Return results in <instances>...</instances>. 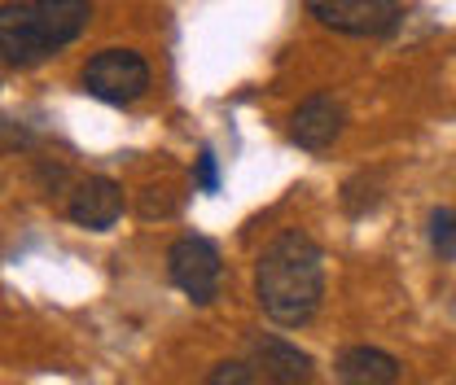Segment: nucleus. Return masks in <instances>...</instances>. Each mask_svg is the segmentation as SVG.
Masks as SVG:
<instances>
[{"label": "nucleus", "instance_id": "nucleus-1", "mask_svg": "<svg viewBox=\"0 0 456 385\" xmlns=\"http://www.w3.org/2000/svg\"><path fill=\"white\" fill-rule=\"evenodd\" d=\"M255 298L273 325L303 329L321 311V298H325L321 245L298 228H285L281 237H273L255 263Z\"/></svg>", "mask_w": 456, "mask_h": 385}, {"label": "nucleus", "instance_id": "nucleus-2", "mask_svg": "<svg viewBox=\"0 0 456 385\" xmlns=\"http://www.w3.org/2000/svg\"><path fill=\"white\" fill-rule=\"evenodd\" d=\"M79 84L106 106H132L150 92V61L132 49H102L79 70Z\"/></svg>", "mask_w": 456, "mask_h": 385}, {"label": "nucleus", "instance_id": "nucleus-3", "mask_svg": "<svg viewBox=\"0 0 456 385\" xmlns=\"http://www.w3.org/2000/svg\"><path fill=\"white\" fill-rule=\"evenodd\" d=\"M167 276L189 302H198V307L216 302V298H220V280H224V263H220L216 241L193 237V232H189V237H180V241H171Z\"/></svg>", "mask_w": 456, "mask_h": 385}, {"label": "nucleus", "instance_id": "nucleus-4", "mask_svg": "<svg viewBox=\"0 0 456 385\" xmlns=\"http://www.w3.org/2000/svg\"><path fill=\"white\" fill-rule=\"evenodd\" d=\"M303 9L338 31V36H360V40H382L403 22L399 0H303Z\"/></svg>", "mask_w": 456, "mask_h": 385}, {"label": "nucleus", "instance_id": "nucleus-5", "mask_svg": "<svg viewBox=\"0 0 456 385\" xmlns=\"http://www.w3.org/2000/svg\"><path fill=\"white\" fill-rule=\"evenodd\" d=\"M53 53L49 36H45V22L36 13V0H4L0 4V57L18 70L27 66H40L45 57Z\"/></svg>", "mask_w": 456, "mask_h": 385}, {"label": "nucleus", "instance_id": "nucleus-6", "mask_svg": "<svg viewBox=\"0 0 456 385\" xmlns=\"http://www.w3.org/2000/svg\"><path fill=\"white\" fill-rule=\"evenodd\" d=\"M342 127H346V110H342L338 97L312 92V97L294 110V118H289V140H294L298 149L321 154V149H330V145L338 140Z\"/></svg>", "mask_w": 456, "mask_h": 385}, {"label": "nucleus", "instance_id": "nucleus-7", "mask_svg": "<svg viewBox=\"0 0 456 385\" xmlns=\"http://www.w3.org/2000/svg\"><path fill=\"white\" fill-rule=\"evenodd\" d=\"M66 215L79 223V228H88V232H106L123 215V188L114 184L110 175H88V180L75 184Z\"/></svg>", "mask_w": 456, "mask_h": 385}, {"label": "nucleus", "instance_id": "nucleus-8", "mask_svg": "<svg viewBox=\"0 0 456 385\" xmlns=\"http://www.w3.org/2000/svg\"><path fill=\"white\" fill-rule=\"evenodd\" d=\"M255 373H264L268 385H312L316 364L285 337H255Z\"/></svg>", "mask_w": 456, "mask_h": 385}, {"label": "nucleus", "instance_id": "nucleus-9", "mask_svg": "<svg viewBox=\"0 0 456 385\" xmlns=\"http://www.w3.org/2000/svg\"><path fill=\"white\" fill-rule=\"evenodd\" d=\"M334 368L342 385H399V359L378 346H346Z\"/></svg>", "mask_w": 456, "mask_h": 385}, {"label": "nucleus", "instance_id": "nucleus-10", "mask_svg": "<svg viewBox=\"0 0 456 385\" xmlns=\"http://www.w3.org/2000/svg\"><path fill=\"white\" fill-rule=\"evenodd\" d=\"M36 13H40L45 36H49V44H53V53H57V49L75 44L88 31L93 4L88 0H36Z\"/></svg>", "mask_w": 456, "mask_h": 385}, {"label": "nucleus", "instance_id": "nucleus-11", "mask_svg": "<svg viewBox=\"0 0 456 385\" xmlns=\"http://www.w3.org/2000/svg\"><path fill=\"white\" fill-rule=\"evenodd\" d=\"M430 245L439 259H456V211H435L430 215Z\"/></svg>", "mask_w": 456, "mask_h": 385}, {"label": "nucleus", "instance_id": "nucleus-12", "mask_svg": "<svg viewBox=\"0 0 456 385\" xmlns=\"http://www.w3.org/2000/svg\"><path fill=\"white\" fill-rule=\"evenodd\" d=\"M175 206H180V202L171 197L167 184H163V188H159V184H150V188L141 193V202H136L141 220H167V215H175Z\"/></svg>", "mask_w": 456, "mask_h": 385}, {"label": "nucleus", "instance_id": "nucleus-13", "mask_svg": "<svg viewBox=\"0 0 456 385\" xmlns=\"http://www.w3.org/2000/svg\"><path fill=\"white\" fill-rule=\"evenodd\" d=\"M202 385H255V368L241 364V359H220Z\"/></svg>", "mask_w": 456, "mask_h": 385}, {"label": "nucleus", "instance_id": "nucleus-14", "mask_svg": "<svg viewBox=\"0 0 456 385\" xmlns=\"http://www.w3.org/2000/svg\"><path fill=\"white\" fill-rule=\"evenodd\" d=\"M36 145V132L13 123V118H0V149L4 154H18V149H31Z\"/></svg>", "mask_w": 456, "mask_h": 385}, {"label": "nucleus", "instance_id": "nucleus-15", "mask_svg": "<svg viewBox=\"0 0 456 385\" xmlns=\"http://www.w3.org/2000/svg\"><path fill=\"white\" fill-rule=\"evenodd\" d=\"M193 184H198L202 193H220V166H216V154H211V149L198 154V163H193Z\"/></svg>", "mask_w": 456, "mask_h": 385}, {"label": "nucleus", "instance_id": "nucleus-16", "mask_svg": "<svg viewBox=\"0 0 456 385\" xmlns=\"http://www.w3.org/2000/svg\"><path fill=\"white\" fill-rule=\"evenodd\" d=\"M36 180H40V184L53 193V188H61V184H66V166H61V163H40V166H36Z\"/></svg>", "mask_w": 456, "mask_h": 385}]
</instances>
